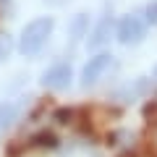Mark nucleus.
Instances as JSON below:
<instances>
[{
  "mask_svg": "<svg viewBox=\"0 0 157 157\" xmlns=\"http://www.w3.org/2000/svg\"><path fill=\"white\" fill-rule=\"evenodd\" d=\"M144 34H147L144 18L134 16V13H128V16H123L118 21V42L121 45H139L144 39Z\"/></svg>",
  "mask_w": 157,
  "mask_h": 157,
  "instance_id": "2",
  "label": "nucleus"
},
{
  "mask_svg": "<svg viewBox=\"0 0 157 157\" xmlns=\"http://www.w3.org/2000/svg\"><path fill=\"white\" fill-rule=\"evenodd\" d=\"M155 76H157V68H155Z\"/></svg>",
  "mask_w": 157,
  "mask_h": 157,
  "instance_id": "12",
  "label": "nucleus"
},
{
  "mask_svg": "<svg viewBox=\"0 0 157 157\" xmlns=\"http://www.w3.org/2000/svg\"><path fill=\"white\" fill-rule=\"evenodd\" d=\"M16 115H18V105L16 102H3V105H0V134L16 121Z\"/></svg>",
  "mask_w": 157,
  "mask_h": 157,
  "instance_id": "7",
  "label": "nucleus"
},
{
  "mask_svg": "<svg viewBox=\"0 0 157 157\" xmlns=\"http://www.w3.org/2000/svg\"><path fill=\"white\" fill-rule=\"evenodd\" d=\"M144 16H147V24H152V26H157V0H152L149 6L144 8Z\"/></svg>",
  "mask_w": 157,
  "mask_h": 157,
  "instance_id": "9",
  "label": "nucleus"
},
{
  "mask_svg": "<svg viewBox=\"0 0 157 157\" xmlns=\"http://www.w3.org/2000/svg\"><path fill=\"white\" fill-rule=\"evenodd\" d=\"M8 52H11V39H8V37H0V60H6Z\"/></svg>",
  "mask_w": 157,
  "mask_h": 157,
  "instance_id": "10",
  "label": "nucleus"
},
{
  "mask_svg": "<svg viewBox=\"0 0 157 157\" xmlns=\"http://www.w3.org/2000/svg\"><path fill=\"white\" fill-rule=\"evenodd\" d=\"M34 144H37V147H55L58 139L52 134H37V136H34Z\"/></svg>",
  "mask_w": 157,
  "mask_h": 157,
  "instance_id": "8",
  "label": "nucleus"
},
{
  "mask_svg": "<svg viewBox=\"0 0 157 157\" xmlns=\"http://www.w3.org/2000/svg\"><path fill=\"white\" fill-rule=\"evenodd\" d=\"M3 3H6V0H3Z\"/></svg>",
  "mask_w": 157,
  "mask_h": 157,
  "instance_id": "13",
  "label": "nucleus"
},
{
  "mask_svg": "<svg viewBox=\"0 0 157 157\" xmlns=\"http://www.w3.org/2000/svg\"><path fill=\"white\" fill-rule=\"evenodd\" d=\"M110 34H113V16H102L100 24L94 26V32L89 34V47H102L110 42Z\"/></svg>",
  "mask_w": 157,
  "mask_h": 157,
  "instance_id": "5",
  "label": "nucleus"
},
{
  "mask_svg": "<svg viewBox=\"0 0 157 157\" xmlns=\"http://www.w3.org/2000/svg\"><path fill=\"white\" fill-rule=\"evenodd\" d=\"M86 32H89V16H86V13H76V16H73V21H71V26H68L71 39L86 37Z\"/></svg>",
  "mask_w": 157,
  "mask_h": 157,
  "instance_id": "6",
  "label": "nucleus"
},
{
  "mask_svg": "<svg viewBox=\"0 0 157 157\" xmlns=\"http://www.w3.org/2000/svg\"><path fill=\"white\" fill-rule=\"evenodd\" d=\"M71 78H73V71L68 63H58V66L47 68L45 76H42V84L47 89H68L71 86Z\"/></svg>",
  "mask_w": 157,
  "mask_h": 157,
  "instance_id": "4",
  "label": "nucleus"
},
{
  "mask_svg": "<svg viewBox=\"0 0 157 157\" xmlns=\"http://www.w3.org/2000/svg\"><path fill=\"white\" fill-rule=\"evenodd\" d=\"M52 29H55V21H52L50 16H39V18H34V21H29L26 26H24V32H21L18 50H21L26 58L42 52V47L47 45V39H50Z\"/></svg>",
  "mask_w": 157,
  "mask_h": 157,
  "instance_id": "1",
  "label": "nucleus"
},
{
  "mask_svg": "<svg viewBox=\"0 0 157 157\" xmlns=\"http://www.w3.org/2000/svg\"><path fill=\"white\" fill-rule=\"evenodd\" d=\"M45 3H50V6H66L68 0H45Z\"/></svg>",
  "mask_w": 157,
  "mask_h": 157,
  "instance_id": "11",
  "label": "nucleus"
},
{
  "mask_svg": "<svg viewBox=\"0 0 157 157\" xmlns=\"http://www.w3.org/2000/svg\"><path fill=\"white\" fill-rule=\"evenodd\" d=\"M110 66H113V55H110V52H100V55L89 58V63H86L84 71H81V86L97 84V81L110 71Z\"/></svg>",
  "mask_w": 157,
  "mask_h": 157,
  "instance_id": "3",
  "label": "nucleus"
}]
</instances>
